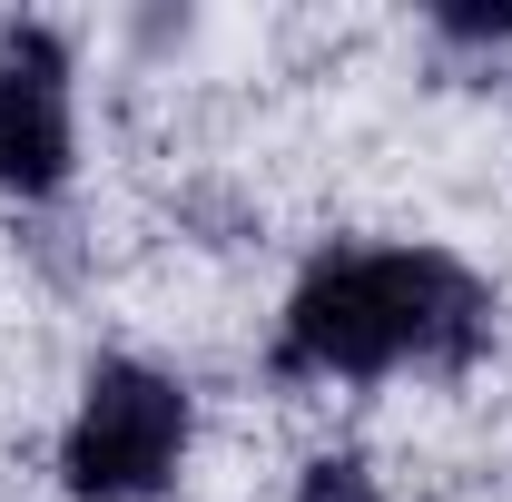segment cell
<instances>
[{"mask_svg":"<svg viewBox=\"0 0 512 502\" xmlns=\"http://www.w3.org/2000/svg\"><path fill=\"white\" fill-rule=\"evenodd\" d=\"M493 345V286L444 247H325L276 315L286 384L463 375Z\"/></svg>","mask_w":512,"mask_h":502,"instance_id":"6da1fadb","label":"cell"},{"mask_svg":"<svg viewBox=\"0 0 512 502\" xmlns=\"http://www.w3.org/2000/svg\"><path fill=\"white\" fill-rule=\"evenodd\" d=\"M188 434H197V404L178 375H158L138 355H99L60 434V483L69 502H158L188 463Z\"/></svg>","mask_w":512,"mask_h":502,"instance_id":"7a4b0ae2","label":"cell"},{"mask_svg":"<svg viewBox=\"0 0 512 502\" xmlns=\"http://www.w3.org/2000/svg\"><path fill=\"white\" fill-rule=\"evenodd\" d=\"M79 158V99H69V40L50 20H0V188L60 197Z\"/></svg>","mask_w":512,"mask_h":502,"instance_id":"3957f363","label":"cell"},{"mask_svg":"<svg viewBox=\"0 0 512 502\" xmlns=\"http://www.w3.org/2000/svg\"><path fill=\"white\" fill-rule=\"evenodd\" d=\"M296 502H384V483L355 463V453H316L306 483H296Z\"/></svg>","mask_w":512,"mask_h":502,"instance_id":"277c9868","label":"cell"},{"mask_svg":"<svg viewBox=\"0 0 512 502\" xmlns=\"http://www.w3.org/2000/svg\"><path fill=\"white\" fill-rule=\"evenodd\" d=\"M444 40H512V10H444Z\"/></svg>","mask_w":512,"mask_h":502,"instance_id":"5b68a950","label":"cell"}]
</instances>
